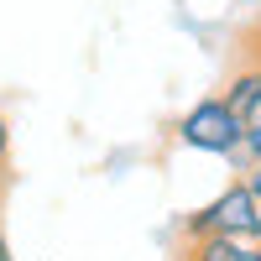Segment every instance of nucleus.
Instances as JSON below:
<instances>
[{
	"label": "nucleus",
	"instance_id": "nucleus-1",
	"mask_svg": "<svg viewBox=\"0 0 261 261\" xmlns=\"http://www.w3.org/2000/svg\"><path fill=\"white\" fill-rule=\"evenodd\" d=\"M256 220H261L256 193L246 183H230L209 209H199L188 220V235H193V241H204V235H256Z\"/></svg>",
	"mask_w": 261,
	"mask_h": 261
},
{
	"label": "nucleus",
	"instance_id": "nucleus-2",
	"mask_svg": "<svg viewBox=\"0 0 261 261\" xmlns=\"http://www.w3.org/2000/svg\"><path fill=\"white\" fill-rule=\"evenodd\" d=\"M178 136L188 146H199V151H235L246 141V130H241V120L230 115L225 99H204V105H193V110L183 115Z\"/></svg>",
	"mask_w": 261,
	"mask_h": 261
},
{
	"label": "nucleus",
	"instance_id": "nucleus-3",
	"mask_svg": "<svg viewBox=\"0 0 261 261\" xmlns=\"http://www.w3.org/2000/svg\"><path fill=\"white\" fill-rule=\"evenodd\" d=\"M220 99L230 105V115L241 120V130H251V125L261 120V63H246V68L230 79V89H225Z\"/></svg>",
	"mask_w": 261,
	"mask_h": 261
},
{
	"label": "nucleus",
	"instance_id": "nucleus-4",
	"mask_svg": "<svg viewBox=\"0 0 261 261\" xmlns=\"http://www.w3.org/2000/svg\"><path fill=\"white\" fill-rule=\"evenodd\" d=\"M188 261H261L256 235H204Z\"/></svg>",
	"mask_w": 261,
	"mask_h": 261
},
{
	"label": "nucleus",
	"instance_id": "nucleus-5",
	"mask_svg": "<svg viewBox=\"0 0 261 261\" xmlns=\"http://www.w3.org/2000/svg\"><path fill=\"white\" fill-rule=\"evenodd\" d=\"M241 146H251V157H256V162H261V120H256V125H251V130H246V141H241Z\"/></svg>",
	"mask_w": 261,
	"mask_h": 261
},
{
	"label": "nucleus",
	"instance_id": "nucleus-6",
	"mask_svg": "<svg viewBox=\"0 0 261 261\" xmlns=\"http://www.w3.org/2000/svg\"><path fill=\"white\" fill-rule=\"evenodd\" d=\"M6 151H11V125H6V115H0V162H6Z\"/></svg>",
	"mask_w": 261,
	"mask_h": 261
},
{
	"label": "nucleus",
	"instance_id": "nucleus-7",
	"mask_svg": "<svg viewBox=\"0 0 261 261\" xmlns=\"http://www.w3.org/2000/svg\"><path fill=\"white\" fill-rule=\"evenodd\" d=\"M6 188H11V172H6V162H0V199H6Z\"/></svg>",
	"mask_w": 261,
	"mask_h": 261
},
{
	"label": "nucleus",
	"instance_id": "nucleus-8",
	"mask_svg": "<svg viewBox=\"0 0 261 261\" xmlns=\"http://www.w3.org/2000/svg\"><path fill=\"white\" fill-rule=\"evenodd\" d=\"M0 261H11V246H6V235H0Z\"/></svg>",
	"mask_w": 261,
	"mask_h": 261
},
{
	"label": "nucleus",
	"instance_id": "nucleus-9",
	"mask_svg": "<svg viewBox=\"0 0 261 261\" xmlns=\"http://www.w3.org/2000/svg\"><path fill=\"white\" fill-rule=\"evenodd\" d=\"M256 241H261V220H256Z\"/></svg>",
	"mask_w": 261,
	"mask_h": 261
},
{
	"label": "nucleus",
	"instance_id": "nucleus-10",
	"mask_svg": "<svg viewBox=\"0 0 261 261\" xmlns=\"http://www.w3.org/2000/svg\"><path fill=\"white\" fill-rule=\"evenodd\" d=\"M256 37H261V27H256Z\"/></svg>",
	"mask_w": 261,
	"mask_h": 261
},
{
	"label": "nucleus",
	"instance_id": "nucleus-11",
	"mask_svg": "<svg viewBox=\"0 0 261 261\" xmlns=\"http://www.w3.org/2000/svg\"><path fill=\"white\" fill-rule=\"evenodd\" d=\"M256 246H261V241H256Z\"/></svg>",
	"mask_w": 261,
	"mask_h": 261
}]
</instances>
